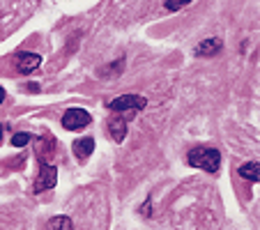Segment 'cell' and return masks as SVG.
Masks as SVG:
<instances>
[{
	"label": "cell",
	"mask_w": 260,
	"mask_h": 230,
	"mask_svg": "<svg viewBox=\"0 0 260 230\" xmlns=\"http://www.w3.org/2000/svg\"><path fill=\"white\" fill-rule=\"evenodd\" d=\"M92 150H94V141H92V138H79V141L74 143V154H76L79 159L90 157V154H92Z\"/></svg>",
	"instance_id": "ba28073f"
},
{
	"label": "cell",
	"mask_w": 260,
	"mask_h": 230,
	"mask_svg": "<svg viewBox=\"0 0 260 230\" xmlns=\"http://www.w3.org/2000/svg\"><path fill=\"white\" fill-rule=\"evenodd\" d=\"M187 3H166V10H182Z\"/></svg>",
	"instance_id": "7c38bea8"
},
{
	"label": "cell",
	"mask_w": 260,
	"mask_h": 230,
	"mask_svg": "<svg viewBox=\"0 0 260 230\" xmlns=\"http://www.w3.org/2000/svg\"><path fill=\"white\" fill-rule=\"evenodd\" d=\"M28 141H30V134H14V138H12V145L23 147Z\"/></svg>",
	"instance_id": "8fae6325"
},
{
	"label": "cell",
	"mask_w": 260,
	"mask_h": 230,
	"mask_svg": "<svg viewBox=\"0 0 260 230\" xmlns=\"http://www.w3.org/2000/svg\"><path fill=\"white\" fill-rule=\"evenodd\" d=\"M0 141H3V127H0Z\"/></svg>",
	"instance_id": "5bb4252c"
},
{
	"label": "cell",
	"mask_w": 260,
	"mask_h": 230,
	"mask_svg": "<svg viewBox=\"0 0 260 230\" xmlns=\"http://www.w3.org/2000/svg\"><path fill=\"white\" fill-rule=\"evenodd\" d=\"M189 163L196 168H203L207 173H216L221 166V154L214 147H193L189 152Z\"/></svg>",
	"instance_id": "6da1fadb"
},
{
	"label": "cell",
	"mask_w": 260,
	"mask_h": 230,
	"mask_svg": "<svg viewBox=\"0 0 260 230\" xmlns=\"http://www.w3.org/2000/svg\"><path fill=\"white\" fill-rule=\"evenodd\" d=\"M90 113L83 111V108H69L67 113L62 115V127L69 129V132H81L90 124Z\"/></svg>",
	"instance_id": "3957f363"
},
{
	"label": "cell",
	"mask_w": 260,
	"mask_h": 230,
	"mask_svg": "<svg viewBox=\"0 0 260 230\" xmlns=\"http://www.w3.org/2000/svg\"><path fill=\"white\" fill-rule=\"evenodd\" d=\"M55 180H58V171H55V166L42 161L40 163V175H37V182H35V193H40V191H46V189H51V186H55Z\"/></svg>",
	"instance_id": "277c9868"
},
{
	"label": "cell",
	"mask_w": 260,
	"mask_h": 230,
	"mask_svg": "<svg viewBox=\"0 0 260 230\" xmlns=\"http://www.w3.org/2000/svg\"><path fill=\"white\" fill-rule=\"evenodd\" d=\"M46 230H74V223L69 216L60 214V216H53V219H49V223H46Z\"/></svg>",
	"instance_id": "9c48e42d"
},
{
	"label": "cell",
	"mask_w": 260,
	"mask_h": 230,
	"mask_svg": "<svg viewBox=\"0 0 260 230\" xmlns=\"http://www.w3.org/2000/svg\"><path fill=\"white\" fill-rule=\"evenodd\" d=\"M108 108L115 113V115H124V120L129 115H134L136 111L145 108V97H138V94H122V97L113 99V102L108 104Z\"/></svg>",
	"instance_id": "7a4b0ae2"
},
{
	"label": "cell",
	"mask_w": 260,
	"mask_h": 230,
	"mask_svg": "<svg viewBox=\"0 0 260 230\" xmlns=\"http://www.w3.org/2000/svg\"><path fill=\"white\" fill-rule=\"evenodd\" d=\"M42 64V58L37 53H30V51H21L16 55V67H19L21 74H30Z\"/></svg>",
	"instance_id": "5b68a950"
},
{
	"label": "cell",
	"mask_w": 260,
	"mask_h": 230,
	"mask_svg": "<svg viewBox=\"0 0 260 230\" xmlns=\"http://www.w3.org/2000/svg\"><path fill=\"white\" fill-rule=\"evenodd\" d=\"M240 175H242V177H246L249 182H258V177H260V166H258V161H249V163H244V166L240 168Z\"/></svg>",
	"instance_id": "30bf717a"
},
{
	"label": "cell",
	"mask_w": 260,
	"mask_h": 230,
	"mask_svg": "<svg viewBox=\"0 0 260 230\" xmlns=\"http://www.w3.org/2000/svg\"><path fill=\"white\" fill-rule=\"evenodd\" d=\"M3 99H5V90L0 88V104H3Z\"/></svg>",
	"instance_id": "4fadbf2b"
},
{
	"label": "cell",
	"mask_w": 260,
	"mask_h": 230,
	"mask_svg": "<svg viewBox=\"0 0 260 230\" xmlns=\"http://www.w3.org/2000/svg\"><path fill=\"white\" fill-rule=\"evenodd\" d=\"M221 46H223V42H221L219 37H212V40H205L196 46V53L198 55H214L221 51Z\"/></svg>",
	"instance_id": "52a82bcc"
},
{
	"label": "cell",
	"mask_w": 260,
	"mask_h": 230,
	"mask_svg": "<svg viewBox=\"0 0 260 230\" xmlns=\"http://www.w3.org/2000/svg\"><path fill=\"white\" fill-rule=\"evenodd\" d=\"M108 129H111V134H113L115 141L122 143L124 136H127V120H124L122 115H115V118L111 120V124H108Z\"/></svg>",
	"instance_id": "8992f818"
}]
</instances>
